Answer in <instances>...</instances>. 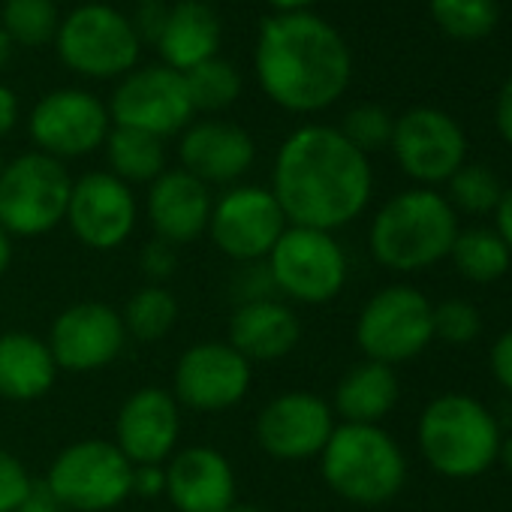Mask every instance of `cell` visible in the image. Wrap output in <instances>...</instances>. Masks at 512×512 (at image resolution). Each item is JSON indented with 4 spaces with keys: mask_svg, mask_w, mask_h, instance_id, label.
<instances>
[{
    "mask_svg": "<svg viewBox=\"0 0 512 512\" xmlns=\"http://www.w3.org/2000/svg\"><path fill=\"white\" fill-rule=\"evenodd\" d=\"M491 377L512 395V329H506L488 350Z\"/></svg>",
    "mask_w": 512,
    "mask_h": 512,
    "instance_id": "cell-40",
    "label": "cell"
},
{
    "mask_svg": "<svg viewBox=\"0 0 512 512\" xmlns=\"http://www.w3.org/2000/svg\"><path fill=\"white\" fill-rule=\"evenodd\" d=\"M428 7L437 28L458 43L485 40L500 22L497 0H428Z\"/></svg>",
    "mask_w": 512,
    "mask_h": 512,
    "instance_id": "cell-30",
    "label": "cell"
},
{
    "mask_svg": "<svg viewBox=\"0 0 512 512\" xmlns=\"http://www.w3.org/2000/svg\"><path fill=\"white\" fill-rule=\"evenodd\" d=\"M10 263H13V235L0 226V278L7 275Z\"/></svg>",
    "mask_w": 512,
    "mask_h": 512,
    "instance_id": "cell-46",
    "label": "cell"
},
{
    "mask_svg": "<svg viewBox=\"0 0 512 512\" xmlns=\"http://www.w3.org/2000/svg\"><path fill=\"white\" fill-rule=\"evenodd\" d=\"M446 184H449L446 199L455 208V214L458 211L476 214V217L494 214V208H497V202L503 196L500 178L485 163H464Z\"/></svg>",
    "mask_w": 512,
    "mask_h": 512,
    "instance_id": "cell-33",
    "label": "cell"
},
{
    "mask_svg": "<svg viewBox=\"0 0 512 512\" xmlns=\"http://www.w3.org/2000/svg\"><path fill=\"white\" fill-rule=\"evenodd\" d=\"M16 512H61V506H58V503H55V497L46 491V485H43V482H37V485H34V491L28 494V500H25Z\"/></svg>",
    "mask_w": 512,
    "mask_h": 512,
    "instance_id": "cell-45",
    "label": "cell"
},
{
    "mask_svg": "<svg viewBox=\"0 0 512 512\" xmlns=\"http://www.w3.org/2000/svg\"><path fill=\"white\" fill-rule=\"evenodd\" d=\"M139 269H142V275L148 281H154V284L163 287V281L172 278L175 269H178V253H175V247L169 241H163V238H151L139 250Z\"/></svg>",
    "mask_w": 512,
    "mask_h": 512,
    "instance_id": "cell-38",
    "label": "cell"
},
{
    "mask_svg": "<svg viewBox=\"0 0 512 512\" xmlns=\"http://www.w3.org/2000/svg\"><path fill=\"white\" fill-rule=\"evenodd\" d=\"M133 464L112 440H76L58 452L49 467L46 491L61 509L109 512L130 497Z\"/></svg>",
    "mask_w": 512,
    "mask_h": 512,
    "instance_id": "cell-8",
    "label": "cell"
},
{
    "mask_svg": "<svg viewBox=\"0 0 512 512\" xmlns=\"http://www.w3.org/2000/svg\"><path fill=\"white\" fill-rule=\"evenodd\" d=\"M130 494H139V497L166 494V464H133Z\"/></svg>",
    "mask_w": 512,
    "mask_h": 512,
    "instance_id": "cell-39",
    "label": "cell"
},
{
    "mask_svg": "<svg viewBox=\"0 0 512 512\" xmlns=\"http://www.w3.org/2000/svg\"><path fill=\"white\" fill-rule=\"evenodd\" d=\"M266 263L278 296L299 305H326L347 284V253L335 232L290 223Z\"/></svg>",
    "mask_w": 512,
    "mask_h": 512,
    "instance_id": "cell-7",
    "label": "cell"
},
{
    "mask_svg": "<svg viewBox=\"0 0 512 512\" xmlns=\"http://www.w3.org/2000/svg\"><path fill=\"white\" fill-rule=\"evenodd\" d=\"M0 169H4V157H0Z\"/></svg>",
    "mask_w": 512,
    "mask_h": 512,
    "instance_id": "cell-51",
    "label": "cell"
},
{
    "mask_svg": "<svg viewBox=\"0 0 512 512\" xmlns=\"http://www.w3.org/2000/svg\"><path fill=\"white\" fill-rule=\"evenodd\" d=\"M127 332L121 314L106 302H79L64 308L49 332V350L58 371L91 374L112 365L124 350Z\"/></svg>",
    "mask_w": 512,
    "mask_h": 512,
    "instance_id": "cell-18",
    "label": "cell"
},
{
    "mask_svg": "<svg viewBox=\"0 0 512 512\" xmlns=\"http://www.w3.org/2000/svg\"><path fill=\"white\" fill-rule=\"evenodd\" d=\"M226 512H263V509H256V506H232V509H226Z\"/></svg>",
    "mask_w": 512,
    "mask_h": 512,
    "instance_id": "cell-50",
    "label": "cell"
},
{
    "mask_svg": "<svg viewBox=\"0 0 512 512\" xmlns=\"http://www.w3.org/2000/svg\"><path fill=\"white\" fill-rule=\"evenodd\" d=\"M175 320H178V302L160 284H148V287L136 290L127 299L124 314H121L127 338H133L139 344H154V341L166 338L172 332Z\"/></svg>",
    "mask_w": 512,
    "mask_h": 512,
    "instance_id": "cell-29",
    "label": "cell"
},
{
    "mask_svg": "<svg viewBox=\"0 0 512 512\" xmlns=\"http://www.w3.org/2000/svg\"><path fill=\"white\" fill-rule=\"evenodd\" d=\"M338 130L344 133V139L353 148H359L362 154H371V151L389 148L392 130H395V118L383 106L362 103V106L347 112V118H344V124Z\"/></svg>",
    "mask_w": 512,
    "mask_h": 512,
    "instance_id": "cell-34",
    "label": "cell"
},
{
    "mask_svg": "<svg viewBox=\"0 0 512 512\" xmlns=\"http://www.w3.org/2000/svg\"><path fill=\"white\" fill-rule=\"evenodd\" d=\"M166 497L175 512H226L235 506V470L211 446H187L166 461Z\"/></svg>",
    "mask_w": 512,
    "mask_h": 512,
    "instance_id": "cell-20",
    "label": "cell"
},
{
    "mask_svg": "<svg viewBox=\"0 0 512 512\" xmlns=\"http://www.w3.org/2000/svg\"><path fill=\"white\" fill-rule=\"evenodd\" d=\"M398 398L401 383L395 368L365 359L338 380L332 410L350 425H380L395 410Z\"/></svg>",
    "mask_w": 512,
    "mask_h": 512,
    "instance_id": "cell-24",
    "label": "cell"
},
{
    "mask_svg": "<svg viewBox=\"0 0 512 512\" xmlns=\"http://www.w3.org/2000/svg\"><path fill=\"white\" fill-rule=\"evenodd\" d=\"M500 422L473 395L446 392L428 401L416 422V443L428 467L446 479H473L497 464Z\"/></svg>",
    "mask_w": 512,
    "mask_h": 512,
    "instance_id": "cell-4",
    "label": "cell"
},
{
    "mask_svg": "<svg viewBox=\"0 0 512 512\" xmlns=\"http://www.w3.org/2000/svg\"><path fill=\"white\" fill-rule=\"evenodd\" d=\"M58 55L61 61L91 79L124 76L139 61V37L133 22L106 4H85L73 10L58 28Z\"/></svg>",
    "mask_w": 512,
    "mask_h": 512,
    "instance_id": "cell-10",
    "label": "cell"
},
{
    "mask_svg": "<svg viewBox=\"0 0 512 512\" xmlns=\"http://www.w3.org/2000/svg\"><path fill=\"white\" fill-rule=\"evenodd\" d=\"M106 157L109 169L115 178L124 184H151L166 172V148L163 139L130 130V127H115L106 136Z\"/></svg>",
    "mask_w": 512,
    "mask_h": 512,
    "instance_id": "cell-28",
    "label": "cell"
},
{
    "mask_svg": "<svg viewBox=\"0 0 512 512\" xmlns=\"http://www.w3.org/2000/svg\"><path fill=\"white\" fill-rule=\"evenodd\" d=\"M181 407L169 389H136L115 416V446L130 464H166L178 446Z\"/></svg>",
    "mask_w": 512,
    "mask_h": 512,
    "instance_id": "cell-19",
    "label": "cell"
},
{
    "mask_svg": "<svg viewBox=\"0 0 512 512\" xmlns=\"http://www.w3.org/2000/svg\"><path fill=\"white\" fill-rule=\"evenodd\" d=\"M58 380V365L43 338L31 332L0 335V398L37 401Z\"/></svg>",
    "mask_w": 512,
    "mask_h": 512,
    "instance_id": "cell-25",
    "label": "cell"
},
{
    "mask_svg": "<svg viewBox=\"0 0 512 512\" xmlns=\"http://www.w3.org/2000/svg\"><path fill=\"white\" fill-rule=\"evenodd\" d=\"M73 178L67 166L43 151L19 154L0 169V226L10 235L37 238L67 217Z\"/></svg>",
    "mask_w": 512,
    "mask_h": 512,
    "instance_id": "cell-6",
    "label": "cell"
},
{
    "mask_svg": "<svg viewBox=\"0 0 512 512\" xmlns=\"http://www.w3.org/2000/svg\"><path fill=\"white\" fill-rule=\"evenodd\" d=\"M211 190L196 175L184 169H166L160 178L151 181L148 190V220L154 235L169 241L172 247L196 241L208 232L211 217Z\"/></svg>",
    "mask_w": 512,
    "mask_h": 512,
    "instance_id": "cell-22",
    "label": "cell"
},
{
    "mask_svg": "<svg viewBox=\"0 0 512 512\" xmlns=\"http://www.w3.org/2000/svg\"><path fill=\"white\" fill-rule=\"evenodd\" d=\"M494 232L503 238V244L512 253V187H503V196L494 208Z\"/></svg>",
    "mask_w": 512,
    "mask_h": 512,
    "instance_id": "cell-43",
    "label": "cell"
},
{
    "mask_svg": "<svg viewBox=\"0 0 512 512\" xmlns=\"http://www.w3.org/2000/svg\"><path fill=\"white\" fill-rule=\"evenodd\" d=\"M287 226V214L281 211L275 193L256 184L229 187L220 199H214L208 217L214 247L238 266L266 260Z\"/></svg>",
    "mask_w": 512,
    "mask_h": 512,
    "instance_id": "cell-11",
    "label": "cell"
},
{
    "mask_svg": "<svg viewBox=\"0 0 512 512\" xmlns=\"http://www.w3.org/2000/svg\"><path fill=\"white\" fill-rule=\"evenodd\" d=\"M389 148L401 172L419 187L446 184L467 163V136L461 124L434 106H416L395 118Z\"/></svg>",
    "mask_w": 512,
    "mask_h": 512,
    "instance_id": "cell-12",
    "label": "cell"
},
{
    "mask_svg": "<svg viewBox=\"0 0 512 512\" xmlns=\"http://www.w3.org/2000/svg\"><path fill=\"white\" fill-rule=\"evenodd\" d=\"M157 46L166 67L187 73L196 64L217 58L220 19L202 0H178L166 16V28Z\"/></svg>",
    "mask_w": 512,
    "mask_h": 512,
    "instance_id": "cell-26",
    "label": "cell"
},
{
    "mask_svg": "<svg viewBox=\"0 0 512 512\" xmlns=\"http://www.w3.org/2000/svg\"><path fill=\"white\" fill-rule=\"evenodd\" d=\"M494 127L506 145H512V76L503 82L497 103H494Z\"/></svg>",
    "mask_w": 512,
    "mask_h": 512,
    "instance_id": "cell-42",
    "label": "cell"
},
{
    "mask_svg": "<svg viewBox=\"0 0 512 512\" xmlns=\"http://www.w3.org/2000/svg\"><path fill=\"white\" fill-rule=\"evenodd\" d=\"M335 410L314 392H284L256 416L253 434L260 449L278 461L320 458L335 431Z\"/></svg>",
    "mask_w": 512,
    "mask_h": 512,
    "instance_id": "cell-15",
    "label": "cell"
},
{
    "mask_svg": "<svg viewBox=\"0 0 512 512\" xmlns=\"http://www.w3.org/2000/svg\"><path fill=\"white\" fill-rule=\"evenodd\" d=\"M253 368L229 341H202L181 353L172 377L178 407L220 413L235 407L250 389Z\"/></svg>",
    "mask_w": 512,
    "mask_h": 512,
    "instance_id": "cell-13",
    "label": "cell"
},
{
    "mask_svg": "<svg viewBox=\"0 0 512 512\" xmlns=\"http://www.w3.org/2000/svg\"><path fill=\"white\" fill-rule=\"evenodd\" d=\"M431 329H434L437 341H443L449 347H467L470 341L479 338L482 317H479L476 305H470L464 299H446V302L434 305Z\"/></svg>",
    "mask_w": 512,
    "mask_h": 512,
    "instance_id": "cell-35",
    "label": "cell"
},
{
    "mask_svg": "<svg viewBox=\"0 0 512 512\" xmlns=\"http://www.w3.org/2000/svg\"><path fill=\"white\" fill-rule=\"evenodd\" d=\"M232 299L238 305H250V302H266V299H278V290H275V281H272V272H269V263L260 260V263H241L232 275Z\"/></svg>",
    "mask_w": 512,
    "mask_h": 512,
    "instance_id": "cell-36",
    "label": "cell"
},
{
    "mask_svg": "<svg viewBox=\"0 0 512 512\" xmlns=\"http://www.w3.org/2000/svg\"><path fill=\"white\" fill-rule=\"evenodd\" d=\"M269 4L281 13H305V7H311L314 0H269Z\"/></svg>",
    "mask_w": 512,
    "mask_h": 512,
    "instance_id": "cell-48",
    "label": "cell"
},
{
    "mask_svg": "<svg viewBox=\"0 0 512 512\" xmlns=\"http://www.w3.org/2000/svg\"><path fill=\"white\" fill-rule=\"evenodd\" d=\"M19 121V97L7 88L0 85V136H7Z\"/></svg>",
    "mask_w": 512,
    "mask_h": 512,
    "instance_id": "cell-44",
    "label": "cell"
},
{
    "mask_svg": "<svg viewBox=\"0 0 512 512\" xmlns=\"http://www.w3.org/2000/svg\"><path fill=\"white\" fill-rule=\"evenodd\" d=\"M58 28L55 0H7L4 4V34L13 43L40 49L58 37Z\"/></svg>",
    "mask_w": 512,
    "mask_h": 512,
    "instance_id": "cell-32",
    "label": "cell"
},
{
    "mask_svg": "<svg viewBox=\"0 0 512 512\" xmlns=\"http://www.w3.org/2000/svg\"><path fill=\"white\" fill-rule=\"evenodd\" d=\"M178 157L181 169L202 184H232L253 166L256 145L250 133L232 121H199L184 130Z\"/></svg>",
    "mask_w": 512,
    "mask_h": 512,
    "instance_id": "cell-21",
    "label": "cell"
},
{
    "mask_svg": "<svg viewBox=\"0 0 512 512\" xmlns=\"http://www.w3.org/2000/svg\"><path fill=\"white\" fill-rule=\"evenodd\" d=\"M28 467L7 449H0V512H16L34 491Z\"/></svg>",
    "mask_w": 512,
    "mask_h": 512,
    "instance_id": "cell-37",
    "label": "cell"
},
{
    "mask_svg": "<svg viewBox=\"0 0 512 512\" xmlns=\"http://www.w3.org/2000/svg\"><path fill=\"white\" fill-rule=\"evenodd\" d=\"M320 470L338 497L359 506L389 503L407 482V458L380 425H335L320 452Z\"/></svg>",
    "mask_w": 512,
    "mask_h": 512,
    "instance_id": "cell-5",
    "label": "cell"
},
{
    "mask_svg": "<svg viewBox=\"0 0 512 512\" xmlns=\"http://www.w3.org/2000/svg\"><path fill=\"white\" fill-rule=\"evenodd\" d=\"M166 16H169V10L160 4V0H148V4H142L139 13H136V25H133L139 43H142V40L160 43V34H163V28H166Z\"/></svg>",
    "mask_w": 512,
    "mask_h": 512,
    "instance_id": "cell-41",
    "label": "cell"
},
{
    "mask_svg": "<svg viewBox=\"0 0 512 512\" xmlns=\"http://www.w3.org/2000/svg\"><path fill=\"white\" fill-rule=\"evenodd\" d=\"M184 82H187V94H190L193 112L196 109L199 112L229 109L238 100V94H241V76L223 58H211V61L196 64L193 70L184 73Z\"/></svg>",
    "mask_w": 512,
    "mask_h": 512,
    "instance_id": "cell-31",
    "label": "cell"
},
{
    "mask_svg": "<svg viewBox=\"0 0 512 512\" xmlns=\"http://www.w3.org/2000/svg\"><path fill=\"white\" fill-rule=\"evenodd\" d=\"M109 118L115 127L142 130L157 139L184 130L193 118L184 73L172 67H145L124 76L112 94Z\"/></svg>",
    "mask_w": 512,
    "mask_h": 512,
    "instance_id": "cell-14",
    "label": "cell"
},
{
    "mask_svg": "<svg viewBox=\"0 0 512 512\" xmlns=\"http://www.w3.org/2000/svg\"><path fill=\"white\" fill-rule=\"evenodd\" d=\"M260 88L287 112H320L338 103L353 79L344 37L314 13H281L260 25Z\"/></svg>",
    "mask_w": 512,
    "mask_h": 512,
    "instance_id": "cell-2",
    "label": "cell"
},
{
    "mask_svg": "<svg viewBox=\"0 0 512 512\" xmlns=\"http://www.w3.org/2000/svg\"><path fill=\"white\" fill-rule=\"evenodd\" d=\"M497 461H500V467L512 476V431H509V434H503V440H500V452H497Z\"/></svg>",
    "mask_w": 512,
    "mask_h": 512,
    "instance_id": "cell-47",
    "label": "cell"
},
{
    "mask_svg": "<svg viewBox=\"0 0 512 512\" xmlns=\"http://www.w3.org/2000/svg\"><path fill=\"white\" fill-rule=\"evenodd\" d=\"M449 260L464 281L494 284L506 278L512 266V253L494 229L473 226V229H458L455 244L449 250Z\"/></svg>",
    "mask_w": 512,
    "mask_h": 512,
    "instance_id": "cell-27",
    "label": "cell"
},
{
    "mask_svg": "<svg viewBox=\"0 0 512 512\" xmlns=\"http://www.w3.org/2000/svg\"><path fill=\"white\" fill-rule=\"evenodd\" d=\"M458 235V214L434 187H410L380 205L368 229L371 256L389 272L413 275L443 260Z\"/></svg>",
    "mask_w": 512,
    "mask_h": 512,
    "instance_id": "cell-3",
    "label": "cell"
},
{
    "mask_svg": "<svg viewBox=\"0 0 512 512\" xmlns=\"http://www.w3.org/2000/svg\"><path fill=\"white\" fill-rule=\"evenodd\" d=\"M13 58V40L4 34V31H0V70H4L7 67V61Z\"/></svg>",
    "mask_w": 512,
    "mask_h": 512,
    "instance_id": "cell-49",
    "label": "cell"
},
{
    "mask_svg": "<svg viewBox=\"0 0 512 512\" xmlns=\"http://www.w3.org/2000/svg\"><path fill=\"white\" fill-rule=\"evenodd\" d=\"M434 305L410 284H392L377 290L356 320V344L371 362L389 368L416 359L434 341L431 329Z\"/></svg>",
    "mask_w": 512,
    "mask_h": 512,
    "instance_id": "cell-9",
    "label": "cell"
},
{
    "mask_svg": "<svg viewBox=\"0 0 512 512\" xmlns=\"http://www.w3.org/2000/svg\"><path fill=\"white\" fill-rule=\"evenodd\" d=\"M302 323L284 299L238 305L229 320V344L253 365L275 362L299 347Z\"/></svg>",
    "mask_w": 512,
    "mask_h": 512,
    "instance_id": "cell-23",
    "label": "cell"
},
{
    "mask_svg": "<svg viewBox=\"0 0 512 512\" xmlns=\"http://www.w3.org/2000/svg\"><path fill=\"white\" fill-rule=\"evenodd\" d=\"M269 190L287 223L335 232L368 208L374 172L368 154L353 148L338 127L308 124L284 139Z\"/></svg>",
    "mask_w": 512,
    "mask_h": 512,
    "instance_id": "cell-1",
    "label": "cell"
},
{
    "mask_svg": "<svg viewBox=\"0 0 512 512\" xmlns=\"http://www.w3.org/2000/svg\"><path fill=\"white\" fill-rule=\"evenodd\" d=\"M109 109L100 97L76 88L46 94L31 112V139L55 160L85 157L109 136Z\"/></svg>",
    "mask_w": 512,
    "mask_h": 512,
    "instance_id": "cell-17",
    "label": "cell"
},
{
    "mask_svg": "<svg viewBox=\"0 0 512 512\" xmlns=\"http://www.w3.org/2000/svg\"><path fill=\"white\" fill-rule=\"evenodd\" d=\"M139 205L121 178L112 172H88L73 181L67 217L70 232L91 250H118L136 229Z\"/></svg>",
    "mask_w": 512,
    "mask_h": 512,
    "instance_id": "cell-16",
    "label": "cell"
}]
</instances>
